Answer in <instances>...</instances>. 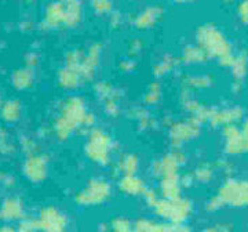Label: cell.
Returning a JSON list of instances; mask_svg holds the SVG:
<instances>
[{"label":"cell","instance_id":"2e32d148","mask_svg":"<svg viewBox=\"0 0 248 232\" xmlns=\"http://www.w3.org/2000/svg\"><path fill=\"white\" fill-rule=\"evenodd\" d=\"M241 116H243V112L240 108H231V109L214 111L210 120L215 126H229L240 120Z\"/></svg>","mask_w":248,"mask_h":232},{"label":"cell","instance_id":"603a6c76","mask_svg":"<svg viewBox=\"0 0 248 232\" xmlns=\"http://www.w3.org/2000/svg\"><path fill=\"white\" fill-rule=\"evenodd\" d=\"M19 112H21V108L17 101H7L3 104V108H1V116L6 122H16L19 117Z\"/></svg>","mask_w":248,"mask_h":232},{"label":"cell","instance_id":"5b68a950","mask_svg":"<svg viewBox=\"0 0 248 232\" xmlns=\"http://www.w3.org/2000/svg\"><path fill=\"white\" fill-rule=\"evenodd\" d=\"M217 198L222 206H247L248 205V181L228 180L219 189Z\"/></svg>","mask_w":248,"mask_h":232},{"label":"cell","instance_id":"8fae6325","mask_svg":"<svg viewBox=\"0 0 248 232\" xmlns=\"http://www.w3.org/2000/svg\"><path fill=\"white\" fill-rule=\"evenodd\" d=\"M24 173L28 179L35 182L45 180L47 174L46 161L40 155H29L24 163Z\"/></svg>","mask_w":248,"mask_h":232},{"label":"cell","instance_id":"ffe728a7","mask_svg":"<svg viewBox=\"0 0 248 232\" xmlns=\"http://www.w3.org/2000/svg\"><path fill=\"white\" fill-rule=\"evenodd\" d=\"M138 169V159L134 155H125L123 156L119 165H117V170L123 174V176H130V174H135V171Z\"/></svg>","mask_w":248,"mask_h":232},{"label":"cell","instance_id":"8992f818","mask_svg":"<svg viewBox=\"0 0 248 232\" xmlns=\"http://www.w3.org/2000/svg\"><path fill=\"white\" fill-rule=\"evenodd\" d=\"M110 197V185L105 180L94 179L76 195V203L81 206L99 205Z\"/></svg>","mask_w":248,"mask_h":232},{"label":"cell","instance_id":"d4e9b609","mask_svg":"<svg viewBox=\"0 0 248 232\" xmlns=\"http://www.w3.org/2000/svg\"><path fill=\"white\" fill-rule=\"evenodd\" d=\"M148 232H190L186 227L182 225H174V224H166V223H153L152 221L149 231Z\"/></svg>","mask_w":248,"mask_h":232},{"label":"cell","instance_id":"6da1fadb","mask_svg":"<svg viewBox=\"0 0 248 232\" xmlns=\"http://www.w3.org/2000/svg\"><path fill=\"white\" fill-rule=\"evenodd\" d=\"M84 102L80 99H69L63 102L60 116L54 123V132L60 140L71 137V134L79 129L84 127V120L87 117Z\"/></svg>","mask_w":248,"mask_h":232},{"label":"cell","instance_id":"5bb4252c","mask_svg":"<svg viewBox=\"0 0 248 232\" xmlns=\"http://www.w3.org/2000/svg\"><path fill=\"white\" fill-rule=\"evenodd\" d=\"M98 58H99V45L91 46L87 54L83 58V64H81V68H80V78L87 81V79H91L94 76Z\"/></svg>","mask_w":248,"mask_h":232},{"label":"cell","instance_id":"836d02e7","mask_svg":"<svg viewBox=\"0 0 248 232\" xmlns=\"http://www.w3.org/2000/svg\"><path fill=\"white\" fill-rule=\"evenodd\" d=\"M202 232H226L223 230V227H207V228H204Z\"/></svg>","mask_w":248,"mask_h":232},{"label":"cell","instance_id":"d6a6232c","mask_svg":"<svg viewBox=\"0 0 248 232\" xmlns=\"http://www.w3.org/2000/svg\"><path fill=\"white\" fill-rule=\"evenodd\" d=\"M239 13H240V17H241V19H243L246 24H248V0H244V1L240 4Z\"/></svg>","mask_w":248,"mask_h":232},{"label":"cell","instance_id":"d590c367","mask_svg":"<svg viewBox=\"0 0 248 232\" xmlns=\"http://www.w3.org/2000/svg\"><path fill=\"white\" fill-rule=\"evenodd\" d=\"M1 232H22L19 228H13V227H3L1 228Z\"/></svg>","mask_w":248,"mask_h":232},{"label":"cell","instance_id":"8d00e7d4","mask_svg":"<svg viewBox=\"0 0 248 232\" xmlns=\"http://www.w3.org/2000/svg\"><path fill=\"white\" fill-rule=\"evenodd\" d=\"M243 134H244V138H246V144H247V149H248V119L244 125V129H243Z\"/></svg>","mask_w":248,"mask_h":232},{"label":"cell","instance_id":"74e56055","mask_svg":"<svg viewBox=\"0 0 248 232\" xmlns=\"http://www.w3.org/2000/svg\"><path fill=\"white\" fill-rule=\"evenodd\" d=\"M177 1H190V0H177Z\"/></svg>","mask_w":248,"mask_h":232},{"label":"cell","instance_id":"9a60e30c","mask_svg":"<svg viewBox=\"0 0 248 232\" xmlns=\"http://www.w3.org/2000/svg\"><path fill=\"white\" fill-rule=\"evenodd\" d=\"M119 188L120 191L127 194V195H143L145 191L148 188L145 187L143 181L138 177H135V174H130V176H123L120 181H119Z\"/></svg>","mask_w":248,"mask_h":232},{"label":"cell","instance_id":"f1b7e54d","mask_svg":"<svg viewBox=\"0 0 248 232\" xmlns=\"http://www.w3.org/2000/svg\"><path fill=\"white\" fill-rule=\"evenodd\" d=\"M210 83H211V81L208 79V76H190V79H187V86L195 87V89L207 87Z\"/></svg>","mask_w":248,"mask_h":232},{"label":"cell","instance_id":"1f68e13d","mask_svg":"<svg viewBox=\"0 0 248 232\" xmlns=\"http://www.w3.org/2000/svg\"><path fill=\"white\" fill-rule=\"evenodd\" d=\"M160 97V90L159 86L157 84H153L151 87V90L148 91V94H146V101L149 102V104H153V102H156Z\"/></svg>","mask_w":248,"mask_h":232},{"label":"cell","instance_id":"52a82bcc","mask_svg":"<svg viewBox=\"0 0 248 232\" xmlns=\"http://www.w3.org/2000/svg\"><path fill=\"white\" fill-rule=\"evenodd\" d=\"M37 224L40 232H65L68 220L57 207L47 206L42 209L37 217Z\"/></svg>","mask_w":248,"mask_h":232},{"label":"cell","instance_id":"7c38bea8","mask_svg":"<svg viewBox=\"0 0 248 232\" xmlns=\"http://www.w3.org/2000/svg\"><path fill=\"white\" fill-rule=\"evenodd\" d=\"M65 24V3L63 1H54L48 4L46 9L43 27L55 28Z\"/></svg>","mask_w":248,"mask_h":232},{"label":"cell","instance_id":"ba28073f","mask_svg":"<svg viewBox=\"0 0 248 232\" xmlns=\"http://www.w3.org/2000/svg\"><path fill=\"white\" fill-rule=\"evenodd\" d=\"M184 161H185V158L182 153H179V152L170 153L153 165V167H152L153 174L160 180L167 179V177H178V170H179L181 163H184Z\"/></svg>","mask_w":248,"mask_h":232},{"label":"cell","instance_id":"44dd1931","mask_svg":"<svg viewBox=\"0 0 248 232\" xmlns=\"http://www.w3.org/2000/svg\"><path fill=\"white\" fill-rule=\"evenodd\" d=\"M13 83L17 89H27L32 84V72L31 68H24V69H18L13 75Z\"/></svg>","mask_w":248,"mask_h":232},{"label":"cell","instance_id":"30bf717a","mask_svg":"<svg viewBox=\"0 0 248 232\" xmlns=\"http://www.w3.org/2000/svg\"><path fill=\"white\" fill-rule=\"evenodd\" d=\"M223 137H225V149L231 155H239L241 152L247 151V144L243 132L234 125L225 126L223 129Z\"/></svg>","mask_w":248,"mask_h":232},{"label":"cell","instance_id":"e575fe53","mask_svg":"<svg viewBox=\"0 0 248 232\" xmlns=\"http://www.w3.org/2000/svg\"><path fill=\"white\" fill-rule=\"evenodd\" d=\"M36 64V57L33 54H29L27 57V68H32Z\"/></svg>","mask_w":248,"mask_h":232},{"label":"cell","instance_id":"ac0fdd59","mask_svg":"<svg viewBox=\"0 0 248 232\" xmlns=\"http://www.w3.org/2000/svg\"><path fill=\"white\" fill-rule=\"evenodd\" d=\"M161 14V9L160 7H149V9L143 10L141 14L135 19V25L138 28H148L153 25L157 18Z\"/></svg>","mask_w":248,"mask_h":232},{"label":"cell","instance_id":"e0dca14e","mask_svg":"<svg viewBox=\"0 0 248 232\" xmlns=\"http://www.w3.org/2000/svg\"><path fill=\"white\" fill-rule=\"evenodd\" d=\"M182 181L178 177H167L160 180V194L164 199H177L181 198Z\"/></svg>","mask_w":248,"mask_h":232},{"label":"cell","instance_id":"3957f363","mask_svg":"<svg viewBox=\"0 0 248 232\" xmlns=\"http://www.w3.org/2000/svg\"><path fill=\"white\" fill-rule=\"evenodd\" d=\"M155 213L159 215L160 218L169 221L174 225H182L189 215H192V202L185 198H177V199H164L159 198V200L152 206Z\"/></svg>","mask_w":248,"mask_h":232},{"label":"cell","instance_id":"277c9868","mask_svg":"<svg viewBox=\"0 0 248 232\" xmlns=\"http://www.w3.org/2000/svg\"><path fill=\"white\" fill-rule=\"evenodd\" d=\"M112 149V140L107 133L101 130H93L90 133L89 141L86 144V153L91 161L101 166L109 163V153Z\"/></svg>","mask_w":248,"mask_h":232},{"label":"cell","instance_id":"7402d4cb","mask_svg":"<svg viewBox=\"0 0 248 232\" xmlns=\"http://www.w3.org/2000/svg\"><path fill=\"white\" fill-rule=\"evenodd\" d=\"M58 79H60L61 86H63V87H66V89H75V87L79 84L80 75L78 72L65 68V69H62V71L60 72Z\"/></svg>","mask_w":248,"mask_h":232},{"label":"cell","instance_id":"4fadbf2b","mask_svg":"<svg viewBox=\"0 0 248 232\" xmlns=\"http://www.w3.org/2000/svg\"><path fill=\"white\" fill-rule=\"evenodd\" d=\"M24 217V205L18 198H7L1 205V218L10 223V221H18Z\"/></svg>","mask_w":248,"mask_h":232},{"label":"cell","instance_id":"484cf974","mask_svg":"<svg viewBox=\"0 0 248 232\" xmlns=\"http://www.w3.org/2000/svg\"><path fill=\"white\" fill-rule=\"evenodd\" d=\"M207 54L202 47H187L184 53V60L186 63H200L204 61Z\"/></svg>","mask_w":248,"mask_h":232},{"label":"cell","instance_id":"9c48e42d","mask_svg":"<svg viewBox=\"0 0 248 232\" xmlns=\"http://www.w3.org/2000/svg\"><path fill=\"white\" fill-rule=\"evenodd\" d=\"M199 129H200V122L196 120L195 117H192L190 120L181 122V123L174 126L171 129L170 138H171L174 145H181L182 143L189 141L193 137H196L199 133Z\"/></svg>","mask_w":248,"mask_h":232},{"label":"cell","instance_id":"83f0119b","mask_svg":"<svg viewBox=\"0 0 248 232\" xmlns=\"http://www.w3.org/2000/svg\"><path fill=\"white\" fill-rule=\"evenodd\" d=\"M174 63H175V60H174V58H171V57H166L161 63L157 64V65L155 66V75H164L166 72H169L170 69H172Z\"/></svg>","mask_w":248,"mask_h":232},{"label":"cell","instance_id":"d6986e66","mask_svg":"<svg viewBox=\"0 0 248 232\" xmlns=\"http://www.w3.org/2000/svg\"><path fill=\"white\" fill-rule=\"evenodd\" d=\"M80 19V4L78 0L65 3V24L66 27H72L78 24Z\"/></svg>","mask_w":248,"mask_h":232},{"label":"cell","instance_id":"7a4b0ae2","mask_svg":"<svg viewBox=\"0 0 248 232\" xmlns=\"http://www.w3.org/2000/svg\"><path fill=\"white\" fill-rule=\"evenodd\" d=\"M197 42L207 55L219 58V63L225 66H232L234 57L232 55L231 45L225 36L213 25H203L197 31Z\"/></svg>","mask_w":248,"mask_h":232},{"label":"cell","instance_id":"f546056e","mask_svg":"<svg viewBox=\"0 0 248 232\" xmlns=\"http://www.w3.org/2000/svg\"><path fill=\"white\" fill-rule=\"evenodd\" d=\"M195 177L200 181H210L213 177V170L210 169L208 166H202L196 170Z\"/></svg>","mask_w":248,"mask_h":232},{"label":"cell","instance_id":"4316f807","mask_svg":"<svg viewBox=\"0 0 248 232\" xmlns=\"http://www.w3.org/2000/svg\"><path fill=\"white\" fill-rule=\"evenodd\" d=\"M110 230L112 232H135L134 224L127 220V218H115L110 224Z\"/></svg>","mask_w":248,"mask_h":232},{"label":"cell","instance_id":"4dcf8cb0","mask_svg":"<svg viewBox=\"0 0 248 232\" xmlns=\"http://www.w3.org/2000/svg\"><path fill=\"white\" fill-rule=\"evenodd\" d=\"M91 3H93V7L95 9L97 13L104 14V13L110 11V9H112V3L109 0H93Z\"/></svg>","mask_w":248,"mask_h":232},{"label":"cell","instance_id":"cb8c5ba5","mask_svg":"<svg viewBox=\"0 0 248 232\" xmlns=\"http://www.w3.org/2000/svg\"><path fill=\"white\" fill-rule=\"evenodd\" d=\"M232 72L236 78V82L240 84V82L247 72V58L244 55H240V57L234 58V61L232 64Z\"/></svg>","mask_w":248,"mask_h":232}]
</instances>
